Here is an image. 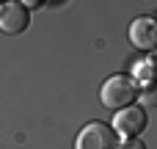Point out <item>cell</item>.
<instances>
[{
    "instance_id": "1",
    "label": "cell",
    "mask_w": 157,
    "mask_h": 149,
    "mask_svg": "<svg viewBox=\"0 0 157 149\" xmlns=\"http://www.w3.org/2000/svg\"><path fill=\"white\" fill-rule=\"evenodd\" d=\"M135 94H138V83L132 80V77H127V75H113V77H108L105 83H102V88H99V100H102V105L105 108H127V105H132L135 102Z\"/></svg>"
},
{
    "instance_id": "2",
    "label": "cell",
    "mask_w": 157,
    "mask_h": 149,
    "mask_svg": "<svg viewBox=\"0 0 157 149\" xmlns=\"http://www.w3.org/2000/svg\"><path fill=\"white\" fill-rule=\"evenodd\" d=\"M75 149H116V130H113V124H105V122L86 124L77 133V138H75Z\"/></svg>"
},
{
    "instance_id": "3",
    "label": "cell",
    "mask_w": 157,
    "mask_h": 149,
    "mask_svg": "<svg viewBox=\"0 0 157 149\" xmlns=\"http://www.w3.org/2000/svg\"><path fill=\"white\" fill-rule=\"evenodd\" d=\"M30 25V14L22 3H0V30L6 36H19Z\"/></svg>"
},
{
    "instance_id": "4",
    "label": "cell",
    "mask_w": 157,
    "mask_h": 149,
    "mask_svg": "<svg viewBox=\"0 0 157 149\" xmlns=\"http://www.w3.org/2000/svg\"><path fill=\"white\" fill-rule=\"evenodd\" d=\"M146 111L138 108V105H130V108H121L116 116H113V130L127 135V138H138L144 130H146Z\"/></svg>"
},
{
    "instance_id": "5",
    "label": "cell",
    "mask_w": 157,
    "mask_h": 149,
    "mask_svg": "<svg viewBox=\"0 0 157 149\" xmlns=\"http://www.w3.org/2000/svg\"><path fill=\"white\" fill-rule=\"evenodd\" d=\"M130 41L138 50H157V19L155 17H135L130 25Z\"/></svg>"
},
{
    "instance_id": "6",
    "label": "cell",
    "mask_w": 157,
    "mask_h": 149,
    "mask_svg": "<svg viewBox=\"0 0 157 149\" xmlns=\"http://www.w3.org/2000/svg\"><path fill=\"white\" fill-rule=\"evenodd\" d=\"M141 105H146V108H157V83L146 86V88L141 91Z\"/></svg>"
},
{
    "instance_id": "7",
    "label": "cell",
    "mask_w": 157,
    "mask_h": 149,
    "mask_svg": "<svg viewBox=\"0 0 157 149\" xmlns=\"http://www.w3.org/2000/svg\"><path fill=\"white\" fill-rule=\"evenodd\" d=\"M155 61L157 58H146V64H141V66L135 69V75H138V77H149V75L155 72Z\"/></svg>"
},
{
    "instance_id": "8",
    "label": "cell",
    "mask_w": 157,
    "mask_h": 149,
    "mask_svg": "<svg viewBox=\"0 0 157 149\" xmlns=\"http://www.w3.org/2000/svg\"><path fill=\"white\" fill-rule=\"evenodd\" d=\"M116 149H146V147H144L138 138H127L124 144H116Z\"/></svg>"
},
{
    "instance_id": "9",
    "label": "cell",
    "mask_w": 157,
    "mask_h": 149,
    "mask_svg": "<svg viewBox=\"0 0 157 149\" xmlns=\"http://www.w3.org/2000/svg\"><path fill=\"white\" fill-rule=\"evenodd\" d=\"M22 6L25 8H39V6H44V0H22Z\"/></svg>"
},
{
    "instance_id": "10",
    "label": "cell",
    "mask_w": 157,
    "mask_h": 149,
    "mask_svg": "<svg viewBox=\"0 0 157 149\" xmlns=\"http://www.w3.org/2000/svg\"><path fill=\"white\" fill-rule=\"evenodd\" d=\"M0 3H8V0H0Z\"/></svg>"
}]
</instances>
